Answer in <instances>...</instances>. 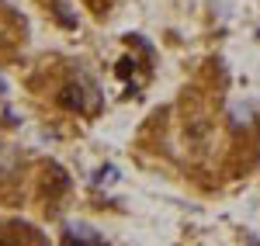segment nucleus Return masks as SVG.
Returning <instances> with one entry per match:
<instances>
[{
	"label": "nucleus",
	"mask_w": 260,
	"mask_h": 246,
	"mask_svg": "<svg viewBox=\"0 0 260 246\" xmlns=\"http://www.w3.org/2000/svg\"><path fill=\"white\" fill-rule=\"evenodd\" d=\"M56 101H59L62 108H70V111H83V108H87V101H83V87H80V83H66V87L59 90V97H56Z\"/></svg>",
	"instance_id": "1"
},
{
	"label": "nucleus",
	"mask_w": 260,
	"mask_h": 246,
	"mask_svg": "<svg viewBox=\"0 0 260 246\" xmlns=\"http://www.w3.org/2000/svg\"><path fill=\"white\" fill-rule=\"evenodd\" d=\"M66 187H70V177H66V170L52 163L49 170H45V191H49V194H62Z\"/></svg>",
	"instance_id": "2"
},
{
	"label": "nucleus",
	"mask_w": 260,
	"mask_h": 246,
	"mask_svg": "<svg viewBox=\"0 0 260 246\" xmlns=\"http://www.w3.org/2000/svg\"><path fill=\"white\" fill-rule=\"evenodd\" d=\"M77 232H70L66 236V243H73V239H80V243H101V236H94V232H87V226H73Z\"/></svg>",
	"instance_id": "3"
},
{
	"label": "nucleus",
	"mask_w": 260,
	"mask_h": 246,
	"mask_svg": "<svg viewBox=\"0 0 260 246\" xmlns=\"http://www.w3.org/2000/svg\"><path fill=\"white\" fill-rule=\"evenodd\" d=\"M104 181H115V166H104L98 173V184H104Z\"/></svg>",
	"instance_id": "4"
}]
</instances>
